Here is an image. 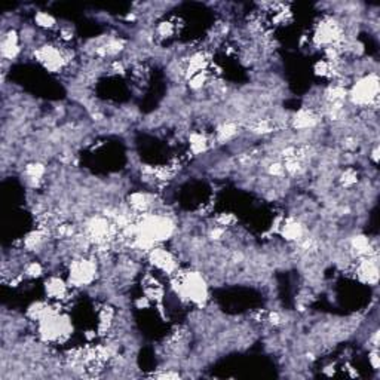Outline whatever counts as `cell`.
Wrapping results in <instances>:
<instances>
[{"label": "cell", "instance_id": "6da1fadb", "mask_svg": "<svg viewBox=\"0 0 380 380\" xmlns=\"http://www.w3.org/2000/svg\"><path fill=\"white\" fill-rule=\"evenodd\" d=\"M377 82L379 80L376 75H368L362 77L361 80H358L350 91V101L355 106H361V107H365L371 104L373 101H376L377 94H379Z\"/></svg>", "mask_w": 380, "mask_h": 380}, {"label": "cell", "instance_id": "3957f363", "mask_svg": "<svg viewBox=\"0 0 380 380\" xmlns=\"http://www.w3.org/2000/svg\"><path fill=\"white\" fill-rule=\"evenodd\" d=\"M36 23H38V26L45 27V29H51L55 26V20L48 12H39L36 15Z\"/></svg>", "mask_w": 380, "mask_h": 380}, {"label": "cell", "instance_id": "277c9868", "mask_svg": "<svg viewBox=\"0 0 380 380\" xmlns=\"http://www.w3.org/2000/svg\"><path fill=\"white\" fill-rule=\"evenodd\" d=\"M42 272H43V269H42L40 263H38V262H32L26 267V275L30 276V278H39L42 275Z\"/></svg>", "mask_w": 380, "mask_h": 380}, {"label": "cell", "instance_id": "7a4b0ae2", "mask_svg": "<svg viewBox=\"0 0 380 380\" xmlns=\"http://www.w3.org/2000/svg\"><path fill=\"white\" fill-rule=\"evenodd\" d=\"M20 52V46H18V36L15 32H9L6 36H3L2 40V55L6 60H12L17 57V54Z\"/></svg>", "mask_w": 380, "mask_h": 380}]
</instances>
